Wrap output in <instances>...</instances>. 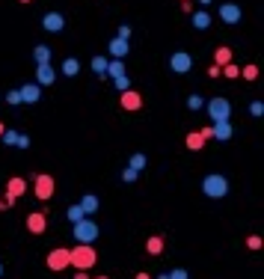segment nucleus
<instances>
[{
	"instance_id": "f257e3e1",
	"label": "nucleus",
	"mask_w": 264,
	"mask_h": 279,
	"mask_svg": "<svg viewBox=\"0 0 264 279\" xmlns=\"http://www.w3.org/2000/svg\"><path fill=\"white\" fill-rule=\"evenodd\" d=\"M69 256H71L69 267H77V270H89L92 264L98 262V253H95L92 244H77L74 249H69Z\"/></svg>"
},
{
	"instance_id": "f03ea898",
	"label": "nucleus",
	"mask_w": 264,
	"mask_h": 279,
	"mask_svg": "<svg viewBox=\"0 0 264 279\" xmlns=\"http://www.w3.org/2000/svg\"><path fill=\"white\" fill-rule=\"evenodd\" d=\"M202 193L208 196V199H223L226 193H229V178L220 173H211L202 178Z\"/></svg>"
},
{
	"instance_id": "7ed1b4c3",
	"label": "nucleus",
	"mask_w": 264,
	"mask_h": 279,
	"mask_svg": "<svg viewBox=\"0 0 264 279\" xmlns=\"http://www.w3.org/2000/svg\"><path fill=\"white\" fill-rule=\"evenodd\" d=\"M205 113L211 116V122H229V116H231V104H229V98H220V95H214V98H208L205 101Z\"/></svg>"
},
{
	"instance_id": "20e7f679",
	"label": "nucleus",
	"mask_w": 264,
	"mask_h": 279,
	"mask_svg": "<svg viewBox=\"0 0 264 279\" xmlns=\"http://www.w3.org/2000/svg\"><path fill=\"white\" fill-rule=\"evenodd\" d=\"M71 235H74V241L77 244H95L98 241V223L95 220H89V217H83L80 223H74V229H71Z\"/></svg>"
},
{
	"instance_id": "39448f33",
	"label": "nucleus",
	"mask_w": 264,
	"mask_h": 279,
	"mask_svg": "<svg viewBox=\"0 0 264 279\" xmlns=\"http://www.w3.org/2000/svg\"><path fill=\"white\" fill-rule=\"evenodd\" d=\"M53 190H56L53 175H48V173L33 175V196L39 199V202H48V199H53Z\"/></svg>"
},
{
	"instance_id": "423d86ee",
	"label": "nucleus",
	"mask_w": 264,
	"mask_h": 279,
	"mask_svg": "<svg viewBox=\"0 0 264 279\" xmlns=\"http://www.w3.org/2000/svg\"><path fill=\"white\" fill-rule=\"evenodd\" d=\"M69 262H71V256H69V249H66V246H56V249L48 253V270H53V273L66 270Z\"/></svg>"
},
{
	"instance_id": "0eeeda50",
	"label": "nucleus",
	"mask_w": 264,
	"mask_h": 279,
	"mask_svg": "<svg viewBox=\"0 0 264 279\" xmlns=\"http://www.w3.org/2000/svg\"><path fill=\"white\" fill-rule=\"evenodd\" d=\"M169 69L175 71V74H187V71L193 69V57L187 51H175L169 57Z\"/></svg>"
},
{
	"instance_id": "6e6552de",
	"label": "nucleus",
	"mask_w": 264,
	"mask_h": 279,
	"mask_svg": "<svg viewBox=\"0 0 264 279\" xmlns=\"http://www.w3.org/2000/svg\"><path fill=\"white\" fill-rule=\"evenodd\" d=\"M27 229H30V235H45V229H48V211H30L27 214Z\"/></svg>"
},
{
	"instance_id": "1a4fd4ad",
	"label": "nucleus",
	"mask_w": 264,
	"mask_h": 279,
	"mask_svg": "<svg viewBox=\"0 0 264 279\" xmlns=\"http://www.w3.org/2000/svg\"><path fill=\"white\" fill-rule=\"evenodd\" d=\"M244 18V9L238 3H220V21L223 24H238Z\"/></svg>"
},
{
	"instance_id": "9d476101",
	"label": "nucleus",
	"mask_w": 264,
	"mask_h": 279,
	"mask_svg": "<svg viewBox=\"0 0 264 279\" xmlns=\"http://www.w3.org/2000/svg\"><path fill=\"white\" fill-rule=\"evenodd\" d=\"M36 83L39 87H53L56 83V69H53L51 63L48 66H36Z\"/></svg>"
},
{
	"instance_id": "9b49d317",
	"label": "nucleus",
	"mask_w": 264,
	"mask_h": 279,
	"mask_svg": "<svg viewBox=\"0 0 264 279\" xmlns=\"http://www.w3.org/2000/svg\"><path fill=\"white\" fill-rule=\"evenodd\" d=\"M24 193H27V181H24L21 175H12V178L6 181V196H9V199L15 202V199H21Z\"/></svg>"
},
{
	"instance_id": "f8f14e48",
	"label": "nucleus",
	"mask_w": 264,
	"mask_h": 279,
	"mask_svg": "<svg viewBox=\"0 0 264 279\" xmlns=\"http://www.w3.org/2000/svg\"><path fill=\"white\" fill-rule=\"evenodd\" d=\"M119 104H122V110H140L142 107V95L140 92H134V89H125L122 95H119Z\"/></svg>"
},
{
	"instance_id": "ddd939ff",
	"label": "nucleus",
	"mask_w": 264,
	"mask_h": 279,
	"mask_svg": "<svg viewBox=\"0 0 264 279\" xmlns=\"http://www.w3.org/2000/svg\"><path fill=\"white\" fill-rule=\"evenodd\" d=\"M42 27H45L48 33H63V30H66V18L60 15V12H48V15L42 18Z\"/></svg>"
},
{
	"instance_id": "4468645a",
	"label": "nucleus",
	"mask_w": 264,
	"mask_h": 279,
	"mask_svg": "<svg viewBox=\"0 0 264 279\" xmlns=\"http://www.w3.org/2000/svg\"><path fill=\"white\" fill-rule=\"evenodd\" d=\"M18 92H21V101H24V104H36V101L42 98V87H39V83H24Z\"/></svg>"
},
{
	"instance_id": "2eb2a0df",
	"label": "nucleus",
	"mask_w": 264,
	"mask_h": 279,
	"mask_svg": "<svg viewBox=\"0 0 264 279\" xmlns=\"http://www.w3.org/2000/svg\"><path fill=\"white\" fill-rule=\"evenodd\" d=\"M77 205H80L83 217H86V214H95V211L101 208V199H98V196H92V193H86V196H83V199H80Z\"/></svg>"
},
{
	"instance_id": "dca6fc26",
	"label": "nucleus",
	"mask_w": 264,
	"mask_h": 279,
	"mask_svg": "<svg viewBox=\"0 0 264 279\" xmlns=\"http://www.w3.org/2000/svg\"><path fill=\"white\" fill-rule=\"evenodd\" d=\"M107 51H110L113 60H122V57H128V42H125V39H113V42L107 45Z\"/></svg>"
},
{
	"instance_id": "f3484780",
	"label": "nucleus",
	"mask_w": 264,
	"mask_h": 279,
	"mask_svg": "<svg viewBox=\"0 0 264 279\" xmlns=\"http://www.w3.org/2000/svg\"><path fill=\"white\" fill-rule=\"evenodd\" d=\"M163 246H166L163 235H152V238L145 241V253H149V256H160V253H163Z\"/></svg>"
},
{
	"instance_id": "a211bd4d",
	"label": "nucleus",
	"mask_w": 264,
	"mask_h": 279,
	"mask_svg": "<svg viewBox=\"0 0 264 279\" xmlns=\"http://www.w3.org/2000/svg\"><path fill=\"white\" fill-rule=\"evenodd\" d=\"M229 63H231V48L220 45V48L214 51V66H217V69H223V66H229Z\"/></svg>"
},
{
	"instance_id": "6ab92c4d",
	"label": "nucleus",
	"mask_w": 264,
	"mask_h": 279,
	"mask_svg": "<svg viewBox=\"0 0 264 279\" xmlns=\"http://www.w3.org/2000/svg\"><path fill=\"white\" fill-rule=\"evenodd\" d=\"M211 134H214V140L226 143V140H231V125L229 122H217V125H211Z\"/></svg>"
},
{
	"instance_id": "aec40b11",
	"label": "nucleus",
	"mask_w": 264,
	"mask_h": 279,
	"mask_svg": "<svg viewBox=\"0 0 264 279\" xmlns=\"http://www.w3.org/2000/svg\"><path fill=\"white\" fill-rule=\"evenodd\" d=\"M60 71H63L66 77H74V74L80 71V60H77V57H66L63 66H60Z\"/></svg>"
},
{
	"instance_id": "412c9836",
	"label": "nucleus",
	"mask_w": 264,
	"mask_h": 279,
	"mask_svg": "<svg viewBox=\"0 0 264 279\" xmlns=\"http://www.w3.org/2000/svg\"><path fill=\"white\" fill-rule=\"evenodd\" d=\"M33 60H36V66H48V63H51V48H48V45H36Z\"/></svg>"
},
{
	"instance_id": "4be33fe9",
	"label": "nucleus",
	"mask_w": 264,
	"mask_h": 279,
	"mask_svg": "<svg viewBox=\"0 0 264 279\" xmlns=\"http://www.w3.org/2000/svg\"><path fill=\"white\" fill-rule=\"evenodd\" d=\"M110 80H116V77H122L125 74V63L122 60H113V63H107V71H104Z\"/></svg>"
},
{
	"instance_id": "5701e85b",
	"label": "nucleus",
	"mask_w": 264,
	"mask_h": 279,
	"mask_svg": "<svg viewBox=\"0 0 264 279\" xmlns=\"http://www.w3.org/2000/svg\"><path fill=\"white\" fill-rule=\"evenodd\" d=\"M190 21H193L196 30H208V27H211V15H208V12H193Z\"/></svg>"
},
{
	"instance_id": "b1692460",
	"label": "nucleus",
	"mask_w": 264,
	"mask_h": 279,
	"mask_svg": "<svg viewBox=\"0 0 264 279\" xmlns=\"http://www.w3.org/2000/svg\"><path fill=\"white\" fill-rule=\"evenodd\" d=\"M184 146H187L190 152H199V149L205 146V140H202V134H199V131H190V134H187V140H184Z\"/></svg>"
},
{
	"instance_id": "393cba45",
	"label": "nucleus",
	"mask_w": 264,
	"mask_h": 279,
	"mask_svg": "<svg viewBox=\"0 0 264 279\" xmlns=\"http://www.w3.org/2000/svg\"><path fill=\"white\" fill-rule=\"evenodd\" d=\"M145 163H149V160H145V155H142V152L131 155V160H128V166H131L134 173H142V170H145Z\"/></svg>"
},
{
	"instance_id": "a878e982",
	"label": "nucleus",
	"mask_w": 264,
	"mask_h": 279,
	"mask_svg": "<svg viewBox=\"0 0 264 279\" xmlns=\"http://www.w3.org/2000/svg\"><path fill=\"white\" fill-rule=\"evenodd\" d=\"M92 71H95L98 77H104V71H107V57H92Z\"/></svg>"
},
{
	"instance_id": "bb28decb",
	"label": "nucleus",
	"mask_w": 264,
	"mask_h": 279,
	"mask_svg": "<svg viewBox=\"0 0 264 279\" xmlns=\"http://www.w3.org/2000/svg\"><path fill=\"white\" fill-rule=\"evenodd\" d=\"M241 74H244V80H249V83H252V80H258V66H255V63H249V66H244V69H241Z\"/></svg>"
},
{
	"instance_id": "cd10ccee",
	"label": "nucleus",
	"mask_w": 264,
	"mask_h": 279,
	"mask_svg": "<svg viewBox=\"0 0 264 279\" xmlns=\"http://www.w3.org/2000/svg\"><path fill=\"white\" fill-rule=\"evenodd\" d=\"M66 217H69L71 226H74V223H80V220H83V211H80V205H71V208L66 211Z\"/></svg>"
},
{
	"instance_id": "c85d7f7f",
	"label": "nucleus",
	"mask_w": 264,
	"mask_h": 279,
	"mask_svg": "<svg viewBox=\"0 0 264 279\" xmlns=\"http://www.w3.org/2000/svg\"><path fill=\"white\" fill-rule=\"evenodd\" d=\"M223 74H226V77H229V80H238V77H241V66H234V63H229V66H223Z\"/></svg>"
},
{
	"instance_id": "c756f323",
	"label": "nucleus",
	"mask_w": 264,
	"mask_h": 279,
	"mask_svg": "<svg viewBox=\"0 0 264 279\" xmlns=\"http://www.w3.org/2000/svg\"><path fill=\"white\" fill-rule=\"evenodd\" d=\"M187 107H190L193 113H199V110L205 107V98H202V95H190V98H187Z\"/></svg>"
},
{
	"instance_id": "7c9ffc66",
	"label": "nucleus",
	"mask_w": 264,
	"mask_h": 279,
	"mask_svg": "<svg viewBox=\"0 0 264 279\" xmlns=\"http://www.w3.org/2000/svg\"><path fill=\"white\" fill-rule=\"evenodd\" d=\"M6 104H12V107L24 104V101H21V92H18V89H9V92H6Z\"/></svg>"
},
{
	"instance_id": "2f4dec72",
	"label": "nucleus",
	"mask_w": 264,
	"mask_h": 279,
	"mask_svg": "<svg viewBox=\"0 0 264 279\" xmlns=\"http://www.w3.org/2000/svg\"><path fill=\"white\" fill-rule=\"evenodd\" d=\"M3 143H6V146H15V140H18V131H12V128H6V131H3Z\"/></svg>"
},
{
	"instance_id": "473e14b6",
	"label": "nucleus",
	"mask_w": 264,
	"mask_h": 279,
	"mask_svg": "<svg viewBox=\"0 0 264 279\" xmlns=\"http://www.w3.org/2000/svg\"><path fill=\"white\" fill-rule=\"evenodd\" d=\"M113 87L119 89V92H125V89H131V80H128V74H122V77H116V80H113Z\"/></svg>"
},
{
	"instance_id": "72a5a7b5",
	"label": "nucleus",
	"mask_w": 264,
	"mask_h": 279,
	"mask_svg": "<svg viewBox=\"0 0 264 279\" xmlns=\"http://www.w3.org/2000/svg\"><path fill=\"white\" fill-rule=\"evenodd\" d=\"M166 276H169V279H190V273H187L184 267H172V270H169Z\"/></svg>"
},
{
	"instance_id": "f704fd0d",
	"label": "nucleus",
	"mask_w": 264,
	"mask_h": 279,
	"mask_svg": "<svg viewBox=\"0 0 264 279\" xmlns=\"http://www.w3.org/2000/svg\"><path fill=\"white\" fill-rule=\"evenodd\" d=\"M137 175H140V173H134L131 166H125V170H122V181H128V184H131V181H137Z\"/></svg>"
},
{
	"instance_id": "c9c22d12",
	"label": "nucleus",
	"mask_w": 264,
	"mask_h": 279,
	"mask_svg": "<svg viewBox=\"0 0 264 279\" xmlns=\"http://www.w3.org/2000/svg\"><path fill=\"white\" fill-rule=\"evenodd\" d=\"M247 246H249V249H261V238H258V235H249Z\"/></svg>"
},
{
	"instance_id": "e433bc0d",
	"label": "nucleus",
	"mask_w": 264,
	"mask_h": 279,
	"mask_svg": "<svg viewBox=\"0 0 264 279\" xmlns=\"http://www.w3.org/2000/svg\"><path fill=\"white\" fill-rule=\"evenodd\" d=\"M249 113H252V116H261V113H264V104H261V101H252V104H249Z\"/></svg>"
},
{
	"instance_id": "4c0bfd02",
	"label": "nucleus",
	"mask_w": 264,
	"mask_h": 279,
	"mask_svg": "<svg viewBox=\"0 0 264 279\" xmlns=\"http://www.w3.org/2000/svg\"><path fill=\"white\" fill-rule=\"evenodd\" d=\"M116 39H125V42H128V39H131V27L122 24V27H119V33H116Z\"/></svg>"
},
{
	"instance_id": "58836bf2",
	"label": "nucleus",
	"mask_w": 264,
	"mask_h": 279,
	"mask_svg": "<svg viewBox=\"0 0 264 279\" xmlns=\"http://www.w3.org/2000/svg\"><path fill=\"white\" fill-rule=\"evenodd\" d=\"M15 146H18V149H30V137H24V134H18Z\"/></svg>"
},
{
	"instance_id": "ea45409f",
	"label": "nucleus",
	"mask_w": 264,
	"mask_h": 279,
	"mask_svg": "<svg viewBox=\"0 0 264 279\" xmlns=\"http://www.w3.org/2000/svg\"><path fill=\"white\" fill-rule=\"evenodd\" d=\"M12 205H15V202H12V199H9V196H0V211L12 208Z\"/></svg>"
},
{
	"instance_id": "a19ab883",
	"label": "nucleus",
	"mask_w": 264,
	"mask_h": 279,
	"mask_svg": "<svg viewBox=\"0 0 264 279\" xmlns=\"http://www.w3.org/2000/svg\"><path fill=\"white\" fill-rule=\"evenodd\" d=\"M181 12H193V3L190 0H181Z\"/></svg>"
},
{
	"instance_id": "79ce46f5",
	"label": "nucleus",
	"mask_w": 264,
	"mask_h": 279,
	"mask_svg": "<svg viewBox=\"0 0 264 279\" xmlns=\"http://www.w3.org/2000/svg\"><path fill=\"white\" fill-rule=\"evenodd\" d=\"M208 77H211V80L214 77H220V69H217V66H208Z\"/></svg>"
},
{
	"instance_id": "37998d69",
	"label": "nucleus",
	"mask_w": 264,
	"mask_h": 279,
	"mask_svg": "<svg viewBox=\"0 0 264 279\" xmlns=\"http://www.w3.org/2000/svg\"><path fill=\"white\" fill-rule=\"evenodd\" d=\"M74 279H89V276H86V270H77V276Z\"/></svg>"
},
{
	"instance_id": "c03bdc74",
	"label": "nucleus",
	"mask_w": 264,
	"mask_h": 279,
	"mask_svg": "<svg viewBox=\"0 0 264 279\" xmlns=\"http://www.w3.org/2000/svg\"><path fill=\"white\" fill-rule=\"evenodd\" d=\"M134 279H152V276H149V273H137Z\"/></svg>"
},
{
	"instance_id": "a18cd8bd",
	"label": "nucleus",
	"mask_w": 264,
	"mask_h": 279,
	"mask_svg": "<svg viewBox=\"0 0 264 279\" xmlns=\"http://www.w3.org/2000/svg\"><path fill=\"white\" fill-rule=\"evenodd\" d=\"M199 3H202V6H211L214 0H199Z\"/></svg>"
},
{
	"instance_id": "49530a36",
	"label": "nucleus",
	"mask_w": 264,
	"mask_h": 279,
	"mask_svg": "<svg viewBox=\"0 0 264 279\" xmlns=\"http://www.w3.org/2000/svg\"><path fill=\"white\" fill-rule=\"evenodd\" d=\"M3 131H6V125H3V122H0V137H3Z\"/></svg>"
},
{
	"instance_id": "de8ad7c7",
	"label": "nucleus",
	"mask_w": 264,
	"mask_h": 279,
	"mask_svg": "<svg viewBox=\"0 0 264 279\" xmlns=\"http://www.w3.org/2000/svg\"><path fill=\"white\" fill-rule=\"evenodd\" d=\"M18 3H33V0H18Z\"/></svg>"
},
{
	"instance_id": "09e8293b",
	"label": "nucleus",
	"mask_w": 264,
	"mask_h": 279,
	"mask_svg": "<svg viewBox=\"0 0 264 279\" xmlns=\"http://www.w3.org/2000/svg\"><path fill=\"white\" fill-rule=\"evenodd\" d=\"M95 279H110V276H95Z\"/></svg>"
},
{
	"instance_id": "8fccbe9b",
	"label": "nucleus",
	"mask_w": 264,
	"mask_h": 279,
	"mask_svg": "<svg viewBox=\"0 0 264 279\" xmlns=\"http://www.w3.org/2000/svg\"><path fill=\"white\" fill-rule=\"evenodd\" d=\"M0 276H3V264H0Z\"/></svg>"
}]
</instances>
